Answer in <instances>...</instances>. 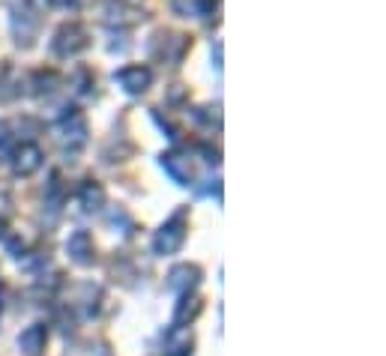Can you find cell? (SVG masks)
<instances>
[{
  "mask_svg": "<svg viewBox=\"0 0 386 356\" xmlns=\"http://www.w3.org/2000/svg\"><path fill=\"white\" fill-rule=\"evenodd\" d=\"M51 4H57V6H66V4H72V0H51Z\"/></svg>",
  "mask_w": 386,
  "mask_h": 356,
  "instance_id": "cell-8",
  "label": "cell"
},
{
  "mask_svg": "<svg viewBox=\"0 0 386 356\" xmlns=\"http://www.w3.org/2000/svg\"><path fill=\"white\" fill-rule=\"evenodd\" d=\"M69 252L75 254V261H81V263H90L93 261V242L90 237L81 231V233H75V237L69 240Z\"/></svg>",
  "mask_w": 386,
  "mask_h": 356,
  "instance_id": "cell-6",
  "label": "cell"
},
{
  "mask_svg": "<svg viewBox=\"0 0 386 356\" xmlns=\"http://www.w3.org/2000/svg\"><path fill=\"white\" fill-rule=\"evenodd\" d=\"M18 344L25 348V353H30V356H36V353H42V348H46V327H30L25 336L18 338Z\"/></svg>",
  "mask_w": 386,
  "mask_h": 356,
  "instance_id": "cell-5",
  "label": "cell"
},
{
  "mask_svg": "<svg viewBox=\"0 0 386 356\" xmlns=\"http://www.w3.org/2000/svg\"><path fill=\"white\" fill-rule=\"evenodd\" d=\"M117 81L123 84L129 93H144L153 81V75H150V69H144V66H126V69L117 72Z\"/></svg>",
  "mask_w": 386,
  "mask_h": 356,
  "instance_id": "cell-2",
  "label": "cell"
},
{
  "mask_svg": "<svg viewBox=\"0 0 386 356\" xmlns=\"http://www.w3.org/2000/svg\"><path fill=\"white\" fill-rule=\"evenodd\" d=\"M183 219L186 213H177L168 225H165L159 231V237H156V252L159 254H168V252H177L183 246V240H186V231H183Z\"/></svg>",
  "mask_w": 386,
  "mask_h": 356,
  "instance_id": "cell-1",
  "label": "cell"
},
{
  "mask_svg": "<svg viewBox=\"0 0 386 356\" xmlns=\"http://www.w3.org/2000/svg\"><path fill=\"white\" fill-rule=\"evenodd\" d=\"M84 46H87V36H84V30L78 25L63 27L57 33V39H54V51H57V54H75V51H81Z\"/></svg>",
  "mask_w": 386,
  "mask_h": 356,
  "instance_id": "cell-3",
  "label": "cell"
},
{
  "mask_svg": "<svg viewBox=\"0 0 386 356\" xmlns=\"http://www.w3.org/2000/svg\"><path fill=\"white\" fill-rule=\"evenodd\" d=\"M162 165L171 171V177H174V180H180L183 186L192 180V165H189V159H186V156L168 153V156H165V159H162Z\"/></svg>",
  "mask_w": 386,
  "mask_h": 356,
  "instance_id": "cell-4",
  "label": "cell"
},
{
  "mask_svg": "<svg viewBox=\"0 0 386 356\" xmlns=\"http://www.w3.org/2000/svg\"><path fill=\"white\" fill-rule=\"evenodd\" d=\"M15 168L21 171V174H33L39 168V150L36 147H21V153H18V162H15Z\"/></svg>",
  "mask_w": 386,
  "mask_h": 356,
  "instance_id": "cell-7",
  "label": "cell"
}]
</instances>
